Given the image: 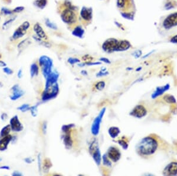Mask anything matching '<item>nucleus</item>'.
Listing matches in <instances>:
<instances>
[{
  "instance_id": "15",
  "label": "nucleus",
  "mask_w": 177,
  "mask_h": 176,
  "mask_svg": "<svg viewBox=\"0 0 177 176\" xmlns=\"http://www.w3.org/2000/svg\"><path fill=\"white\" fill-rule=\"evenodd\" d=\"M166 175H174L177 174V163L172 162L169 164L164 171Z\"/></svg>"
},
{
  "instance_id": "38",
  "label": "nucleus",
  "mask_w": 177,
  "mask_h": 176,
  "mask_svg": "<svg viewBox=\"0 0 177 176\" xmlns=\"http://www.w3.org/2000/svg\"><path fill=\"white\" fill-rule=\"evenodd\" d=\"M16 17H17V16H14V17H12V18H11V19H9L8 20H7L5 23L3 24V28L4 27H7L8 26V25H9V24H11L12 22L16 20Z\"/></svg>"
},
{
  "instance_id": "16",
  "label": "nucleus",
  "mask_w": 177,
  "mask_h": 176,
  "mask_svg": "<svg viewBox=\"0 0 177 176\" xmlns=\"http://www.w3.org/2000/svg\"><path fill=\"white\" fill-rule=\"evenodd\" d=\"M92 10L90 9L83 7L80 13V16L85 23H89L92 19Z\"/></svg>"
},
{
  "instance_id": "37",
  "label": "nucleus",
  "mask_w": 177,
  "mask_h": 176,
  "mask_svg": "<svg viewBox=\"0 0 177 176\" xmlns=\"http://www.w3.org/2000/svg\"><path fill=\"white\" fill-rule=\"evenodd\" d=\"M93 58L88 55H86L82 57V60L85 62V63H89L92 62L93 61Z\"/></svg>"
},
{
  "instance_id": "1",
  "label": "nucleus",
  "mask_w": 177,
  "mask_h": 176,
  "mask_svg": "<svg viewBox=\"0 0 177 176\" xmlns=\"http://www.w3.org/2000/svg\"><path fill=\"white\" fill-rule=\"evenodd\" d=\"M167 144L166 142L155 135H151L143 138L136 146V151L141 157H149L157 151L160 145Z\"/></svg>"
},
{
  "instance_id": "43",
  "label": "nucleus",
  "mask_w": 177,
  "mask_h": 176,
  "mask_svg": "<svg viewBox=\"0 0 177 176\" xmlns=\"http://www.w3.org/2000/svg\"><path fill=\"white\" fill-rule=\"evenodd\" d=\"M68 62L71 64H76V63H77V62H79L80 61L79 60H78V59L77 58H69L68 60Z\"/></svg>"
},
{
  "instance_id": "29",
  "label": "nucleus",
  "mask_w": 177,
  "mask_h": 176,
  "mask_svg": "<svg viewBox=\"0 0 177 176\" xmlns=\"http://www.w3.org/2000/svg\"><path fill=\"white\" fill-rule=\"evenodd\" d=\"M117 142L119 143L123 149H127L128 146V141H127V139L121 138L117 141Z\"/></svg>"
},
{
  "instance_id": "56",
  "label": "nucleus",
  "mask_w": 177,
  "mask_h": 176,
  "mask_svg": "<svg viewBox=\"0 0 177 176\" xmlns=\"http://www.w3.org/2000/svg\"><path fill=\"white\" fill-rule=\"evenodd\" d=\"M1 161H2V158H0V162H1Z\"/></svg>"
},
{
  "instance_id": "14",
  "label": "nucleus",
  "mask_w": 177,
  "mask_h": 176,
  "mask_svg": "<svg viewBox=\"0 0 177 176\" xmlns=\"http://www.w3.org/2000/svg\"><path fill=\"white\" fill-rule=\"evenodd\" d=\"M146 114V110L142 105H139L135 107L130 113L131 115L138 117V118H141V117L145 116Z\"/></svg>"
},
{
  "instance_id": "35",
  "label": "nucleus",
  "mask_w": 177,
  "mask_h": 176,
  "mask_svg": "<svg viewBox=\"0 0 177 176\" xmlns=\"http://www.w3.org/2000/svg\"><path fill=\"white\" fill-rule=\"evenodd\" d=\"M109 74L108 71L106 70V68H102L98 73L97 74L96 76L98 77H104L106 75H108Z\"/></svg>"
},
{
  "instance_id": "11",
  "label": "nucleus",
  "mask_w": 177,
  "mask_h": 176,
  "mask_svg": "<svg viewBox=\"0 0 177 176\" xmlns=\"http://www.w3.org/2000/svg\"><path fill=\"white\" fill-rule=\"evenodd\" d=\"M108 157L111 159L113 162H117L119 161L121 157V154L119 149L115 147V146H111L108 150L107 153Z\"/></svg>"
},
{
  "instance_id": "13",
  "label": "nucleus",
  "mask_w": 177,
  "mask_h": 176,
  "mask_svg": "<svg viewBox=\"0 0 177 176\" xmlns=\"http://www.w3.org/2000/svg\"><path fill=\"white\" fill-rule=\"evenodd\" d=\"M58 77H59V75L57 72H51L50 74L46 78V83L45 89H48V88L50 87V86L57 83Z\"/></svg>"
},
{
  "instance_id": "22",
  "label": "nucleus",
  "mask_w": 177,
  "mask_h": 176,
  "mask_svg": "<svg viewBox=\"0 0 177 176\" xmlns=\"http://www.w3.org/2000/svg\"><path fill=\"white\" fill-rule=\"evenodd\" d=\"M92 155L93 156V158L94 160L95 163H96L98 165H99L101 163V159H102L101 154H100L99 148L96 151H94Z\"/></svg>"
},
{
  "instance_id": "3",
  "label": "nucleus",
  "mask_w": 177,
  "mask_h": 176,
  "mask_svg": "<svg viewBox=\"0 0 177 176\" xmlns=\"http://www.w3.org/2000/svg\"><path fill=\"white\" fill-rule=\"evenodd\" d=\"M66 8L61 14L62 20L68 24H73L77 20V13L73 7L70 5H66Z\"/></svg>"
},
{
  "instance_id": "19",
  "label": "nucleus",
  "mask_w": 177,
  "mask_h": 176,
  "mask_svg": "<svg viewBox=\"0 0 177 176\" xmlns=\"http://www.w3.org/2000/svg\"><path fill=\"white\" fill-rule=\"evenodd\" d=\"M70 132H71V130H69V131H66L64 132V136L63 138V141H64V144L66 146V147L67 148H71L73 146V140L71 136L70 135Z\"/></svg>"
},
{
  "instance_id": "31",
  "label": "nucleus",
  "mask_w": 177,
  "mask_h": 176,
  "mask_svg": "<svg viewBox=\"0 0 177 176\" xmlns=\"http://www.w3.org/2000/svg\"><path fill=\"white\" fill-rule=\"evenodd\" d=\"M30 106L28 104H24L23 105H21V106L18 107L17 108V109L18 110L22 112H26L28 110H30Z\"/></svg>"
},
{
  "instance_id": "6",
  "label": "nucleus",
  "mask_w": 177,
  "mask_h": 176,
  "mask_svg": "<svg viewBox=\"0 0 177 176\" xmlns=\"http://www.w3.org/2000/svg\"><path fill=\"white\" fill-rule=\"evenodd\" d=\"M162 24L166 30H169L177 26V12L171 13L167 16L162 21Z\"/></svg>"
},
{
  "instance_id": "28",
  "label": "nucleus",
  "mask_w": 177,
  "mask_h": 176,
  "mask_svg": "<svg viewBox=\"0 0 177 176\" xmlns=\"http://www.w3.org/2000/svg\"><path fill=\"white\" fill-rule=\"evenodd\" d=\"M47 3V0H35V4L40 9H44Z\"/></svg>"
},
{
  "instance_id": "24",
  "label": "nucleus",
  "mask_w": 177,
  "mask_h": 176,
  "mask_svg": "<svg viewBox=\"0 0 177 176\" xmlns=\"http://www.w3.org/2000/svg\"><path fill=\"white\" fill-rule=\"evenodd\" d=\"M39 66L36 63L33 64L30 67V75L31 78H33L34 77L37 75L39 74Z\"/></svg>"
},
{
  "instance_id": "32",
  "label": "nucleus",
  "mask_w": 177,
  "mask_h": 176,
  "mask_svg": "<svg viewBox=\"0 0 177 176\" xmlns=\"http://www.w3.org/2000/svg\"><path fill=\"white\" fill-rule=\"evenodd\" d=\"M28 43H31L30 41V40H29L28 39H25V40H23V41H21V42L18 44V46H17L18 49H22L23 48L26 46L27 45Z\"/></svg>"
},
{
  "instance_id": "2",
  "label": "nucleus",
  "mask_w": 177,
  "mask_h": 176,
  "mask_svg": "<svg viewBox=\"0 0 177 176\" xmlns=\"http://www.w3.org/2000/svg\"><path fill=\"white\" fill-rule=\"evenodd\" d=\"M117 6L125 18H134L135 7L133 0H117Z\"/></svg>"
},
{
  "instance_id": "30",
  "label": "nucleus",
  "mask_w": 177,
  "mask_h": 176,
  "mask_svg": "<svg viewBox=\"0 0 177 176\" xmlns=\"http://www.w3.org/2000/svg\"><path fill=\"white\" fill-rule=\"evenodd\" d=\"M51 165H52V164H51V161L49 158H46L44 159L43 163V168L44 170H49L50 169V168L51 167Z\"/></svg>"
},
{
  "instance_id": "42",
  "label": "nucleus",
  "mask_w": 177,
  "mask_h": 176,
  "mask_svg": "<svg viewBox=\"0 0 177 176\" xmlns=\"http://www.w3.org/2000/svg\"><path fill=\"white\" fill-rule=\"evenodd\" d=\"M3 71L7 75H12L13 74V71L9 67H4L3 68Z\"/></svg>"
},
{
  "instance_id": "20",
  "label": "nucleus",
  "mask_w": 177,
  "mask_h": 176,
  "mask_svg": "<svg viewBox=\"0 0 177 176\" xmlns=\"http://www.w3.org/2000/svg\"><path fill=\"white\" fill-rule=\"evenodd\" d=\"M131 46L130 43L127 40L118 41L116 51L125 50L128 49Z\"/></svg>"
},
{
  "instance_id": "36",
  "label": "nucleus",
  "mask_w": 177,
  "mask_h": 176,
  "mask_svg": "<svg viewBox=\"0 0 177 176\" xmlns=\"http://www.w3.org/2000/svg\"><path fill=\"white\" fill-rule=\"evenodd\" d=\"M105 87V83L104 81H99L95 85V88L98 90H102Z\"/></svg>"
},
{
  "instance_id": "50",
  "label": "nucleus",
  "mask_w": 177,
  "mask_h": 176,
  "mask_svg": "<svg viewBox=\"0 0 177 176\" xmlns=\"http://www.w3.org/2000/svg\"><path fill=\"white\" fill-rule=\"evenodd\" d=\"M17 77L19 78H21L22 77H23V71H22V69H19V71H18L17 73Z\"/></svg>"
},
{
  "instance_id": "53",
  "label": "nucleus",
  "mask_w": 177,
  "mask_h": 176,
  "mask_svg": "<svg viewBox=\"0 0 177 176\" xmlns=\"http://www.w3.org/2000/svg\"><path fill=\"white\" fill-rule=\"evenodd\" d=\"M38 161H39V170H40L41 169V158H40V154L38 156Z\"/></svg>"
},
{
  "instance_id": "48",
  "label": "nucleus",
  "mask_w": 177,
  "mask_h": 176,
  "mask_svg": "<svg viewBox=\"0 0 177 176\" xmlns=\"http://www.w3.org/2000/svg\"><path fill=\"white\" fill-rule=\"evenodd\" d=\"M0 170H10V167L9 165H3L0 167Z\"/></svg>"
},
{
  "instance_id": "5",
  "label": "nucleus",
  "mask_w": 177,
  "mask_h": 176,
  "mask_svg": "<svg viewBox=\"0 0 177 176\" xmlns=\"http://www.w3.org/2000/svg\"><path fill=\"white\" fill-rule=\"evenodd\" d=\"M59 92V87L57 83L50 86L45 90L42 94V100L47 101L55 98Z\"/></svg>"
},
{
  "instance_id": "33",
  "label": "nucleus",
  "mask_w": 177,
  "mask_h": 176,
  "mask_svg": "<svg viewBox=\"0 0 177 176\" xmlns=\"http://www.w3.org/2000/svg\"><path fill=\"white\" fill-rule=\"evenodd\" d=\"M39 104L36 105L35 106H33L30 107V110L31 111V115L33 117H36L37 116V107H38V106L39 105Z\"/></svg>"
},
{
  "instance_id": "44",
  "label": "nucleus",
  "mask_w": 177,
  "mask_h": 176,
  "mask_svg": "<svg viewBox=\"0 0 177 176\" xmlns=\"http://www.w3.org/2000/svg\"><path fill=\"white\" fill-rule=\"evenodd\" d=\"M42 130H43V132L44 134H46V130H47V122H44L43 124V126H42Z\"/></svg>"
},
{
  "instance_id": "4",
  "label": "nucleus",
  "mask_w": 177,
  "mask_h": 176,
  "mask_svg": "<svg viewBox=\"0 0 177 176\" xmlns=\"http://www.w3.org/2000/svg\"><path fill=\"white\" fill-rule=\"evenodd\" d=\"M39 64L42 69V73L44 77L46 78L51 72L53 62L51 59L47 56H41L39 59Z\"/></svg>"
},
{
  "instance_id": "23",
  "label": "nucleus",
  "mask_w": 177,
  "mask_h": 176,
  "mask_svg": "<svg viewBox=\"0 0 177 176\" xmlns=\"http://www.w3.org/2000/svg\"><path fill=\"white\" fill-rule=\"evenodd\" d=\"M11 130V128L10 124H7L2 128L0 131V138H4L7 135H9Z\"/></svg>"
},
{
  "instance_id": "25",
  "label": "nucleus",
  "mask_w": 177,
  "mask_h": 176,
  "mask_svg": "<svg viewBox=\"0 0 177 176\" xmlns=\"http://www.w3.org/2000/svg\"><path fill=\"white\" fill-rule=\"evenodd\" d=\"M109 134L112 138H116L120 133L119 129L117 127H111L109 129Z\"/></svg>"
},
{
  "instance_id": "54",
  "label": "nucleus",
  "mask_w": 177,
  "mask_h": 176,
  "mask_svg": "<svg viewBox=\"0 0 177 176\" xmlns=\"http://www.w3.org/2000/svg\"><path fill=\"white\" fill-rule=\"evenodd\" d=\"M3 1L7 4H10L11 3V0H3Z\"/></svg>"
},
{
  "instance_id": "46",
  "label": "nucleus",
  "mask_w": 177,
  "mask_h": 176,
  "mask_svg": "<svg viewBox=\"0 0 177 176\" xmlns=\"http://www.w3.org/2000/svg\"><path fill=\"white\" fill-rule=\"evenodd\" d=\"M12 175H13V176H22L23 175V174H22L20 172H19L18 171H14L12 173Z\"/></svg>"
},
{
  "instance_id": "51",
  "label": "nucleus",
  "mask_w": 177,
  "mask_h": 176,
  "mask_svg": "<svg viewBox=\"0 0 177 176\" xmlns=\"http://www.w3.org/2000/svg\"><path fill=\"white\" fill-rule=\"evenodd\" d=\"M7 67V64L2 61H0V67Z\"/></svg>"
},
{
  "instance_id": "8",
  "label": "nucleus",
  "mask_w": 177,
  "mask_h": 176,
  "mask_svg": "<svg viewBox=\"0 0 177 176\" xmlns=\"http://www.w3.org/2000/svg\"><path fill=\"white\" fill-rule=\"evenodd\" d=\"M105 111H106V108L102 109L101 110V111L100 112L99 114H98V116L96 117L93 122V124L91 127V132H92V134L93 135L96 136L99 134L100 123H101L103 117L105 114Z\"/></svg>"
},
{
  "instance_id": "17",
  "label": "nucleus",
  "mask_w": 177,
  "mask_h": 176,
  "mask_svg": "<svg viewBox=\"0 0 177 176\" xmlns=\"http://www.w3.org/2000/svg\"><path fill=\"white\" fill-rule=\"evenodd\" d=\"M33 29L36 34L37 35L38 37L41 39L47 40L48 39L47 36L45 32L44 31L43 28L40 26V25L39 23H37L34 26Z\"/></svg>"
},
{
  "instance_id": "7",
  "label": "nucleus",
  "mask_w": 177,
  "mask_h": 176,
  "mask_svg": "<svg viewBox=\"0 0 177 176\" xmlns=\"http://www.w3.org/2000/svg\"><path fill=\"white\" fill-rule=\"evenodd\" d=\"M30 26V24L28 21H24L23 24L20 26L16 30H15L11 37V39L13 40H16L22 37H23V36L26 34L27 30L29 28Z\"/></svg>"
},
{
  "instance_id": "21",
  "label": "nucleus",
  "mask_w": 177,
  "mask_h": 176,
  "mask_svg": "<svg viewBox=\"0 0 177 176\" xmlns=\"http://www.w3.org/2000/svg\"><path fill=\"white\" fill-rule=\"evenodd\" d=\"M177 7V2L175 0H165L164 7L166 10H170Z\"/></svg>"
},
{
  "instance_id": "10",
  "label": "nucleus",
  "mask_w": 177,
  "mask_h": 176,
  "mask_svg": "<svg viewBox=\"0 0 177 176\" xmlns=\"http://www.w3.org/2000/svg\"><path fill=\"white\" fill-rule=\"evenodd\" d=\"M10 125L11 130L16 132H19L23 130V126L20 122L17 115L13 116L10 120Z\"/></svg>"
},
{
  "instance_id": "27",
  "label": "nucleus",
  "mask_w": 177,
  "mask_h": 176,
  "mask_svg": "<svg viewBox=\"0 0 177 176\" xmlns=\"http://www.w3.org/2000/svg\"><path fill=\"white\" fill-rule=\"evenodd\" d=\"M98 149H99V145H98V141L95 140L90 144V147H89V151H90V153L91 154H92L96 151Z\"/></svg>"
},
{
  "instance_id": "34",
  "label": "nucleus",
  "mask_w": 177,
  "mask_h": 176,
  "mask_svg": "<svg viewBox=\"0 0 177 176\" xmlns=\"http://www.w3.org/2000/svg\"><path fill=\"white\" fill-rule=\"evenodd\" d=\"M102 159H103V163L105 165L108 166V167H110L112 165V163L108 159L107 155L105 154L104 155H103L102 157Z\"/></svg>"
},
{
  "instance_id": "55",
  "label": "nucleus",
  "mask_w": 177,
  "mask_h": 176,
  "mask_svg": "<svg viewBox=\"0 0 177 176\" xmlns=\"http://www.w3.org/2000/svg\"><path fill=\"white\" fill-rule=\"evenodd\" d=\"M175 148H176V150H177V143L175 144Z\"/></svg>"
},
{
  "instance_id": "41",
  "label": "nucleus",
  "mask_w": 177,
  "mask_h": 176,
  "mask_svg": "<svg viewBox=\"0 0 177 176\" xmlns=\"http://www.w3.org/2000/svg\"><path fill=\"white\" fill-rule=\"evenodd\" d=\"M24 10V7H22V6H20V7H17L16 8H15L12 11L14 13H20L21 11H23Z\"/></svg>"
},
{
  "instance_id": "9",
  "label": "nucleus",
  "mask_w": 177,
  "mask_h": 176,
  "mask_svg": "<svg viewBox=\"0 0 177 176\" xmlns=\"http://www.w3.org/2000/svg\"><path fill=\"white\" fill-rule=\"evenodd\" d=\"M118 40L115 39H109L103 44L102 48L107 52H112L116 51Z\"/></svg>"
},
{
  "instance_id": "18",
  "label": "nucleus",
  "mask_w": 177,
  "mask_h": 176,
  "mask_svg": "<svg viewBox=\"0 0 177 176\" xmlns=\"http://www.w3.org/2000/svg\"><path fill=\"white\" fill-rule=\"evenodd\" d=\"M12 136L10 134L0 139V151H4L7 149L8 145L12 140Z\"/></svg>"
},
{
  "instance_id": "26",
  "label": "nucleus",
  "mask_w": 177,
  "mask_h": 176,
  "mask_svg": "<svg viewBox=\"0 0 177 176\" xmlns=\"http://www.w3.org/2000/svg\"><path fill=\"white\" fill-rule=\"evenodd\" d=\"M83 34H84V30L82 28L79 27L75 28V30H74V31L73 32V35L77 36V37H79V38H82Z\"/></svg>"
},
{
  "instance_id": "49",
  "label": "nucleus",
  "mask_w": 177,
  "mask_h": 176,
  "mask_svg": "<svg viewBox=\"0 0 177 176\" xmlns=\"http://www.w3.org/2000/svg\"><path fill=\"white\" fill-rule=\"evenodd\" d=\"M100 61H103V62H104L107 63V64H110V61L108 60V59H107V58H100Z\"/></svg>"
},
{
  "instance_id": "52",
  "label": "nucleus",
  "mask_w": 177,
  "mask_h": 176,
  "mask_svg": "<svg viewBox=\"0 0 177 176\" xmlns=\"http://www.w3.org/2000/svg\"><path fill=\"white\" fill-rule=\"evenodd\" d=\"M171 42H174V43H177V35L174 36V37L171 39L170 40Z\"/></svg>"
},
{
  "instance_id": "12",
  "label": "nucleus",
  "mask_w": 177,
  "mask_h": 176,
  "mask_svg": "<svg viewBox=\"0 0 177 176\" xmlns=\"http://www.w3.org/2000/svg\"><path fill=\"white\" fill-rule=\"evenodd\" d=\"M11 91H12V96H10V99L12 101H16L21 97H23L24 94V91L21 89L20 86L17 84L13 85L11 88Z\"/></svg>"
},
{
  "instance_id": "47",
  "label": "nucleus",
  "mask_w": 177,
  "mask_h": 176,
  "mask_svg": "<svg viewBox=\"0 0 177 176\" xmlns=\"http://www.w3.org/2000/svg\"><path fill=\"white\" fill-rule=\"evenodd\" d=\"M32 161H33V160H32L31 158H30V157L26 158L24 159V161H25V162H26V163H27V164H31V163L33 162Z\"/></svg>"
},
{
  "instance_id": "40",
  "label": "nucleus",
  "mask_w": 177,
  "mask_h": 176,
  "mask_svg": "<svg viewBox=\"0 0 177 176\" xmlns=\"http://www.w3.org/2000/svg\"><path fill=\"white\" fill-rule=\"evenodd\" d=\"M46 24L47 25V27H49L50 28L54 29V30H55V29H57V26H56L54 24H53V23H51V22H50V20H49V19H47V20H46Z\"/></svg>"
},
{
  "instance_id": "39",
  "label": "nucleus",
  "mask_w": 177,
  "mask_h": 176,
  "mask_svg": "<svg viewBox=\"0 0 177 176\" xmlns=\"http://www.w3.org/2000/svg\"><path fill=\"white\" fill-rule=\"evenodd\" d=\"M1 12L4 14H5V15H11V14H12L14 13L12 10H10L8 9L5 8V7H3L1 9Z\"/></svg>"
},
{
  "instance_id": "45",
  "label": "nucleus",
  "mask_w": 177,
  "mask_h": 176,
  "mask_svg": "<svg viewBox=\"0 0 177 176\" xmlns=\"http://www.w3.org/2000/svg\"><path fill=\"white\" fill-rule=\"evenodd\" d=\"M7 118H8V115H7V113H3L1 114V120H2L3 121H5V120L7 119Z\"/></svg>"
}]
</instances>
